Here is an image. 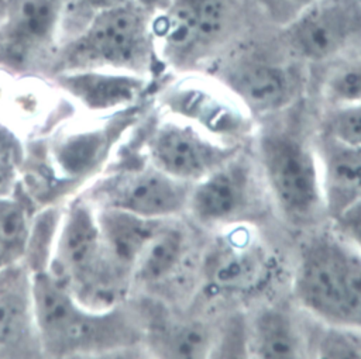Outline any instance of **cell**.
Here are the masks:
<instances>
[{
    "label": "cell",
    "mask_w": 361,
    "mask_h": 359,
    "mask_svg": "<svg viewBox=\"0 0 361 359\" xmlns=\"http://www.w3.org/2000/svg\"><path fill=\"white\" fill-rule=\"evenodd\" d=\"M238 0H169L154 13L157 56L172 68L204 59L234 20Z\"/></svg>",
    "instance_id": "277c9868"
},
{
    "label": "cell",
    "mask_w": 361,
    "mask_h": 359,
    "mask_svg": "<svg viewBox=\"0 0 361 359\" xmlns=\"http://www.w3.org/2000/svg\"><path fill=\"white\" fill-rule=\"evenodd\" d=\"M313 1L316 0H257L261 10L282 27L290 23Z\"/></svg>",
    "instance_id": "4316f807"
},
{
    "label": "cell",
    "mask_w": 361,
    "mask_h": 359,
    "mask_svg": "<svg viewBox=\"0 0 361 359\" xmlns=\"http://www.w3.org/2000/svg\"><path fill=\"white\" fill-rule=\"evenodd\" d=\"M326 134L361 149V101L334 106L326 120Z\"/></svg>",
    "instance_id": "7402d4cb"
},
{
    "label": "cell",
    "mask_w": 361,
    "mask_h": 359,
    "mask_svg": "<svg viewBox=\"0 0 361 359\" xmlns=\"http://www.w3.org/2000/svg\"><path fill=\"white\" fill-rule=\"evenodd\" d=\"M185 248L186 239L183 232L164 222L141 251L131 275L138 282L148 284L161 282L178 267Z\"/></svg>",
    "instance_id": "d6986e66"
},
{
    "label": "cell",
    "mask_w": 361,
    "mask_h": 359,
    "mask_svg": "<svg viewBox=\"0 0 361 359\" xmlns=\"http://www.w3.org/2000/svg\"><path fill=\"white\" fill-rule=\"evenodd\" d=\"M250 349L257 358H299L303 351V338L289 314L281 308L267 307L254 318Z\"/></svg>",
    "instance_id": "ac0fdd59"
},
{
    "label": "cell",
    "mask_w": 361,
    "mask_h": 359,
    "mask_svg": "<svg viewBox=\"0 0 361 359\" xmlns=\"http://www.w3.org/2000/svg\"><path fill=\"white\" fill-rule=\"evenodd\" d=\"M237 227L213 246L206 259V280L217 291L244 293L257 287L268 275L265 251Z\"/></svg>",
    "instance_id": "4fadbf2b"
},
{
    "label": "cell",
    "mask_w": 361,
    "mask_h": 359,
    "mask_svg": "<svg viewBox=\"0 0 361 359\" xmlns=\"http://www.w3.org/2000/svg\"><path fill=\"white\" fill-rule=\"evenodd\" d=\"M259 166L281 211L306 222L324 211L317 153L286 132H269L259 141Z\"/></svg>",
    "instance_id": "5b68a950"
},
{
    "label": "cell",
    "mask_w": 361,
    "mask_h": 359,
    "mask_svg": "<svg viewBox=\"0 0 361 359\" xmlns=\"http://www.w3.org/2000/svg\"><path fill=\"white\" fill-rule=\"evenodd\" d=\"M293 289L300 306L326 325L361 332V253L337 234L303 246Z\"/></svg>",
    "instance_id": "7a4b0ae2"
},
{
    "label": "cell",
    "mask_w": 361,
    "mask_h": 359,
    "mask_svg": "<svg viewBox=\"0 0 361 359\" xmlns=\"http://www.w3.org/2000/svg\"><path fill=\"white\" fill-rule=\"evenodd\" d=\"M316 153L324 211L336 218L343 210L361 199V149L324 132Z\"/></svg>",
    "instance_id": "9a60e30c"
},
{
    "label": "cell",
    "mask_w": 361,
    "mask_h": 359,
    "mask_svg": "<svg viewBox=\"0 0 361 359\" xmlns=\"http://www.w3.org/2000/svg\"><path fill=\"white\" fill-rule=\"evenodd\" d=\"M324 82V94L334 106L361 101V52L355 45L337 56Z\"/></svg>",
    "instance_id": "ffe728a7"
},
{
    "label": "cell",
    "mask_w": 361,
    "mask_h": 359,
    "mask_svg": "<svg viewBox=\"0 0 361 359\" xmlns=\"http://www.w3.org/2000/svg\"><path fill=\"white\" fill-rule=\"evenodd\" d=\"M330 327L326 335L319 338L317 349L323 358H361V332L347 328Z\"/></svg>",
    "instance_id": "d4e9b609"
},
{
    "label": "cell",
    "mask_w": 361,
    "mask_h": 359,
    "mask_svg": "<svg viewBox=\"0 0 361 359\" xmlns=\"http://www.w3.org/2000/svg\"><path fill=\"white\" fill-rule=\"evenodd\" d=\"M124 1L127 0H66L61 28V42L76 34L99 13Z\"/></svg>",
    "instance_id": "603a6c76"
},
{
    "label": "cell",
    "mask_w": 361,
    "mask_h": 359,
    "mask_svg": "<svg viewBox=\"0 0 361 359\" xmlns=\"http://www.w3.org/2000/svg\"><path fill=\"white\" fill-rule=\"evenodd\" d=\"M212 349L209 331L197 324L173 328L164 339V351L171 358H203Z\"/></svg>",
    "instance_id": "44dd1931"
},
{
    "label": "cell",
    "mask_w": 361,
    "mask_h": 359,
    "mask_svg": "<svg viewBox=\"0 0 361 359\" xmlns=\"http://www.w3.org/2000/svg\"><path fill=\"white\" fill-rule=\"evenodd\" d=\"M259 207V186L252 166L237 153L192 184L188 210L206 227L241 225Z\"/></svg>",
    "instance_id": "9c48e42d"
},
{
    "label": "cell",
    "mask_w": 361,
    "mask_h": 359,
    "mask_svg": "<svg viewBox=\"0 0 361 359\" xmlns=\"http://www.w3.org/2000/svg\"><path fill=\"white\" fill-rule=\"evenodd\" d=\"M34 321L41 346L55 353L102 348L113 338L116 324L106 311L82 306L49 272L31 275Z\"/></svg>",
    "instance_id": "3957f363"
},
{
    "label": "cell",
    "mask_w": 361,
    "mask_h": 359,
    "mask_svg": "<svg viewBox=\"0 0 361 359\" xmlns=\"http://www.w3.org/2000/svg\"><path fill=\"white\" fill-rule=\"evenodd\" d=\"M54 80L87 110L111 111L133 106L147 87V77L113 70H72L54 75Z\"/></svg>",
    "instance_id": "5bb4252c"
},
{
    "label": "cell",
    "mask_w": 361,
    "mask_h": 359,
    "mask_svg": "<svg viewBox=\"0 0 361 359\" xmlns=\"http://www.w3.org/2000/svg\"><path fill=\"white\" fill-rule=\"evenodd\" d=\"M66 0H6L0 4V68H49L61 42Z\"/></svg>",
    "instance_id": "8992f818"
},
{
    "label": "cell",
    "mask_w": 361,
    "mask_h": 359,
    "mask_svg": "<svg viewBox=\"0 0 361 359\" xmlns=\"http://www.w3.org/2000/svg\"><path fill=\"white\" fill-rule=\"evenodd\" d=\"M154 13L137 0L99 13L59 44L48 69L52 75L113 70L147 77L157 58Z\"/></svg>",
    "instance_id": "6da1fadb"
},
{
    "label": "cell",
    "mask_w": 361,
    "mask_h": 359,
    "mask_svg": "<svg viewBox=\"0 0 361 359\" xmlns=\"http://www.w3.org/2000/svg\"><path fill=\"white\" fill-rule=\"evenodd\" d=\"M137 1H140V3L144 4L145 7L151 8L152 11H158V10H161L169 0H137Z\"/></svg>",
    "instance_id": "f1b7e54d"
},
{
    "label": "cell",
    "mask_w": 361,
    "mask_h": 359,
    "mask_svg": "<svg viewBox=\"0 0 361 359\" xmlns=\"http://www.w3.org/2000/svg\"><path fill=\"white\" fill-rule=\"evenodd\" d=\"M223 84L234 99L257 115L281 111L295 97L296 79L290 69L267 59L247 56L223 69Z\"/></svg>",
    "instance_id": "7c38bea8"
},
{
    "label": "cell",
    "mask_w": 361,
    "mask_h": 359,
    "mask_svg": "<svg viewBox=\"0 0 361 359\" xmlns=\"http://www.w3.org/2000/svg\"><path fill=\"white\" fill-rule=\"evenodd\" d=\"M333 220L336 222V234L361 253V199Z\"/></svg>",
    "instance_id": "484cf974"
},
{
    "label": "cell",
    "mask_w": 361,
    "mask_h": 359,
    "mask_svg": "<svg viewBox=\"0 0 361 359\" xmlns=\"http://www.w3.org/2000/svg\"><path fill=\"white\" fill-rule=\"evenodd\" d=\"M104 134H86L76 137L66 144H63L59 149V160L63 168L68 170H82L83 165L90 163L92 159L97 155H102V151L106 148Z\"/></svg>",
    "instance_id": "cb8c5ba5"
},
{
    "label": "cell",
    "mask_w": 361,
    "mask_h": 359,
    "mask_svg": "<svg viewBox=\"0 0 361 359\" xmlns=\"http://www.w3.org/2000/svg\"><path fill=\"white\" fill-rule=\"evenodd\" d=\"M11 151V137L0 127V159L6 158Z\"/></svg>",
    "instance_id": "83f0119b"
},
{
    "label": "cell",
    "mask_w": 361,
    "mask_h": 359,
    "mask_svg": "<svg viewBox=\"0 0 361 359\" xmlns=\"http://www.w3.org/2000/svg\"><path fill=\"white\" fill-rule=\"evenodd\" d=\"M38 339L31 276L16 262L0 269V351L24 349Z\"/></svg>",
    "instance_id": "2e32d148"
},
{
    "label": "cell",
    "mask_w": 361,
    "mask_h": 359,
    "mask_svg": "<svg viewBox=\"0 0 361 359\" xmlns=\"http://www.w3.org/2000/svg\"><path fill=\"white\" fill-rule=\"evenodd\" d=\"M283 28L300 58L333 61L361 41V0H316Z\"/></svg>",
    "instance_id": "30bf717a"
},
{
    "label": "cell",
    "mask_w": 361,
    "mask_h": 359,
    "mask_svg": "<svg viewBox=\"0 0 361 359\" xmlns=\"http://www.w3.org/2000/svg\"><path fill=\"white\" fill-rule=\"evenodd\" d=\"M164 104L172 115L230 144L248 128L250 114L220 83L182 79L166 89Z\"/></svg>",
    "instance_id": "8fae6325"
},
{
    "label": "cell",
    "mask_w": 361,
    "mask_h": 359,
    "mask_svg": "<svg viewBox=\"0 0 361 359\" xmlns=\"http://www.w3.org/2000/svg\"><path fill=\"white\" fill-rule=\"evenodd\" d=\"M192 184L178 180L151 163L96 183L89 201L152 220H168L188 210Z\"/></svg>",
    "instance_id": "52a82bcc"
},
{
    "label": "cell",
    "mask_w": 361,
    "mask_h": 359,
    "mask_svg": "<svg viewBox=\"0 0 361 359\" xmlns=\"http://www.w3.org/2000/svg\"><path fill=\"white\" fill-rule=\"evenodd\" d=\"M147 153L152 166L193 184L233 158L237 148L172 115L152 130Z\"/></svg>",
    "instance_id": "ba28073f"
},
{
    "label": "cell",
    "mask_w": 361,
    "mask_h": 359,
    "mask_svg": "<svg viewBox=\"0 0 361 359\" xmlns=\"http://www.w3.org/2000/svg\"><path fill=\"white\" fill-rule=\"evenodd\" d=\"M96 215L106 255L126 275H131L141 251L165 222L109 207H99Z\"/></svg>",
    "instance_id": "e0dca14e"
}]
</instances>
